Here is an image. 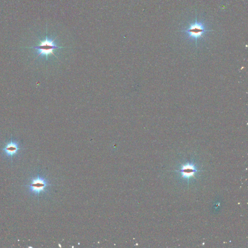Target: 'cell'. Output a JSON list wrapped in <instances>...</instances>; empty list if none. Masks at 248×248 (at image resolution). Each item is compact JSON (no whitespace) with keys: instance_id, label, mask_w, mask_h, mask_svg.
<instances>
[{"instance_id":"3957f363","label":"cell","mask_w":248,"mask_h":248,"mask_svg":"<svg viewBox=\"0 0 248 248\" xmlns=\"http://www.w3.org/2000/svg\"><path fill=\"white\" fill-rule=\"evenodd\" d=\"M55 39H52L46 36L45 39H44V40H40L39 44L38 45L30 48L34 49L37 51L38 56H45L47 58L48 56L49 55H55L53 53L55 49L63 48L56 45L55 43Z\"/></svg>"},{"instance_id":"6da1fadb","label":"cell","mask_w":248,"mask_h":248,"mask_svg":"<svg viewBox=\"0 0 248 248\" xmlns=\"http://www.w3.org/2000/svg\"><path fill=\"white\" fill-rule=\"evenodd\" d=\"M49 185L45 178L37 175L31 178L26 186L31 194L35 196H40L47 191Z\"/></svg>"},{"instance_id":"277c9868","label":"cell","mask_w":248,"mask_h":248,"mask_svg":"<svg viewBox=\"0 0 248 248\" xmlns=\"http://www.w3.org/2000/svg\"><path fill=\"white\" fill-rule=\"evenodd\" d=\"M20 150V145L19 142L13 139L7 142L1 148L3 155L9 159H13L19 154Z\"/></svg>"},{"instance_id":"7a4b0ae2","label":"cell","mask_w":248,"mask_h":248,"mask_svg":"<svg viewBox=\"0 0 248 248\" xmlns=\"http://www.w3.org/2000/svg\"><path fill=\"white\" fill-rule=\"evenodd\" d=\"M212 30L206 29L205 24L201 21H198L196 16L194 23H191L186 29L183 30L181 32L187 33L188 39L195 40L197 44L198 40L202 39L207 32Z\"/></svg>"},{"instance_id":"5b68a950","label":"cell","mask_w":248,"mask_h":248,"mask_svg":"<svg viewBox=\"0 0 248 248\" xmlns=\"http://www.w3.org/2000/svg\"><path fill=\"white\" fill-rule=\"evenodd\" d=\"M179 171L180 172L182 177L190 179L191 177H195V174L198 170H197L195 165L193 163H187L186 164L182 165Z\"/></svg>"}]
</instances>
